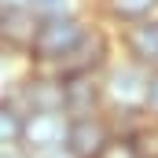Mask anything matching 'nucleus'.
<instances>
[{
	"label": "nucleus",
	"instance_id": "f8f14e48",
	"mask_svg": "<svg viewBox=\"0 0 158 158\" xmlns=\"http://www.w3.org/2000/svg\"><path fill=\"white\" fill-rule=\"evenodd\" d=\"M147 107L158 110V77H151V92H147Z\"/></svg>",
	"mask_w": 158,
	"mask_h": 158
},
{
	"label": "nucleus",
	"instance_id": "423d86ee",
	"mask_svg": "<svg viewBox=\"0 0 158 158\" xmlns=\"http://www.w3.org/2000/svg\"><path fill=\"white\" fill-rule=\"evenodd\" d=\"M96 99H99V92H96L92 77H70V81H63V107H66L70 114L88 118L92 107H96Z\"/></svg>",
	"mask_w": 158,
	"mask_h": 158
},
{
	"label": "nucleus",
	"instance_id": "0eeeda50",
	"mask_svg": "<svg viewBox=\"0 0 158 158\" xmlns=\"http://www.w3.org/2000/svg\"><path fill=\"white\" fill-rule=\"evenodd\" d=\"M129 48L140 63H158V22H140L129 33Z\"/></svg>",
	"mask_w": 158,
	"mask_h": 158
},
{
	"label": "nucleus",
	"instance_id": "20e7f679",
	"mask_svg": "<svg viewBox=\"0 0 158 158\" xmlns=\"http://www.w3.org/2000/svg\"><path fill=\"white\" fill-rule=\"evenodd\" d=\"M110 92L118 96V103L125 107H136V103H147V92H151V81L143 77V70L136 66H125L110 77Z\"/></svg>",
	"mask_w": 158,
	"mask_h": 158
},
{
	"label": "nucleus",
	"instance_id": "9b49d317",
	"mask_svg": "<svg viewBox=\"0 0 158 158\" xmlns=\"http://www.w3.org/2000/svg\"><path fill=\"white\" fill-rule=\"evenodd\" d=\"M99 158H136V151H132L129 143H107V151Z\"/></svg>",
	"mask_w": 158,
	"mask_h": 158
},
{
	"label": "nucleus",
	"instance_id": "4468645a",
	"mask_svg": "<svg viewBox=\"0 0 158 158\" xmlns=\"http://www.w3.org/2000/svg\"><path fill=\"white\" fill-rule=\"evenodd\" d=\"M33 158H74V155H63V147H55V151H37Z\"/></svg>",
	"mask_w": 158,
	"mask_h": 158
},
{
	"label": "nucleus",
	"instance_id": "dca6fc26",
	"mask_svg": "<svg viewBox=\"0 0 158 158\" xmlns=\"http://www.w3.org/2000/svg\"><path fill=\"white\" fill-rule=\"evenodd\" d=\"M0 22H4V19H0Z\"/></svg>",
	"mask_w": 158,
	"mask_h": 158
},
{
	"label": "nucleus",
	"instance_id": "9d476101",
	"mask_svg": "<svg viewBox=\"0 0 158 158\" xmlns=\"http://www.w3.org/2000/svg\"><path fill=\"white\" fill-rule=\"evenodd\" d=\"M66 4H70V0H30V7L40 11L44 19H59V15H66Z\"/></svg>",
	"mask_w": 158,
	"mask_h": 158
},
{
	"label": "nucleus",
	"instance_id": "2eb2a0df",
	"mask_svg": "<svg viewBox=\"0 0 158 158\" xmlns=\"http://www.w3.org/2000/svg\"><path fill=\"white\" fill-rule=\"evenodd\" d=\"M0 158H26L22 151H15V147H0Z\"/></svg>",
	"mask_w": 158,
	"mask_h": 158
},
{
	"label": "nucleus",
	"instance_id": "ddd939ff",
	"mask_svg": "<svg viewBox=\"0 0 158 158\" xmlns=\"http://www.w3.org/2000/svg\"><path fill=\"white\" fill-rule=\"evenodd\" d=\"M4 4V11H26L30 7V0H0Z\"/></svg>",
	"mask_w": 158,
	"mask_h": 158
},
{
	"label": "nucleus",
	"instance_id": "39448f33",
	"mask_svg": "<svg viewBox=\"0 0 158 158\" xmlns=\"http://www.w3.org/2000/svg\"><path fill=\"white\" fill-rule=\"evenodd\" d=\"M37 19H33V11L26 7V11H4V22H0V33L4 40L11 44V48H33V40H37Z\"/></svg>",
	"mask_w": 158,
	"mask_h": 158
},
{
	"label": "nucleus",
	"instance_id": "1a4fd4ad",
	"mask_svg": "<svg viewBox=\"0 0 158 158\" xmlns=\"http://www.w3.org/2000/svg\"><path fill=\"white\" fill-rule=\"evenodd\" d=\"M110 4H114V11L121 19H140V15H147L155 7L158 0H110Z\"/></svg>",
	"mask_w": 158,
	"mask_h": 158
},
{
	"label": "nucleus",
	"instance_id": "f03ea898",
	"mask_svg": "<svg viewBox=\"0 0 158 158\" xmlns=\"http://www.w3.org/2000/svg\"><path fill=\"white\" fill-rule=\"evenodd\" d=\"M66 136H70V125H66V118H63L59 110H33V114L26 118V125H22V140L33 147V155H37V151H55V147H63Z\"/></svg>",
	"mask_w": 158,
	"mask_h": 158
},
{
	"label": "nucleus",
	"instance_id": "6e6552de",
	"mask_svg": "<svg viewBox=\"0 0 158 158\" xmlns=\"http://www.w3.org/2000/svg\"><path fill=\"white\" fill-rule=\"evenodd\" d=\"M22 125H26L22 114H15L11 107H0V147H15L22 140Z\"/></svg>",
	"mask_w": 158,
	"mask_h": 158
},
{
	"label": "nucleus",
	"instance_id": "7ed1b4c3",
	"mask_svg": "<svg viewBox=\"0 0 158 158\" xmlns=\"http://www.w3.org/2000/svg\"><path fill=\"white\" fill-rule=\"evenodd\" d=\"M107 129L96 118H74L70 121V136H66V151L74 158H99L107 151Z\"/></svg>",
	"mask_w": 158,
	"mask_h": 158
},
{
	"label": "nucleus",
	"instance_id": "f257e3e1",
	"mask_svg": "<svg viewBox=\"0 0 158 158\" xmlns=\"http://www.w3.org/2000/svg\"><path fill=\"white\" fill-rule=\"evenodd\" d=\"M85 40V30H81L77 19L70 15H59V19H44L37 26V40H33V55L37 59H66L74 48Z\"/></svg>",
	"mask_w": 158,
	"mask_h": 158
}]
</instances>
